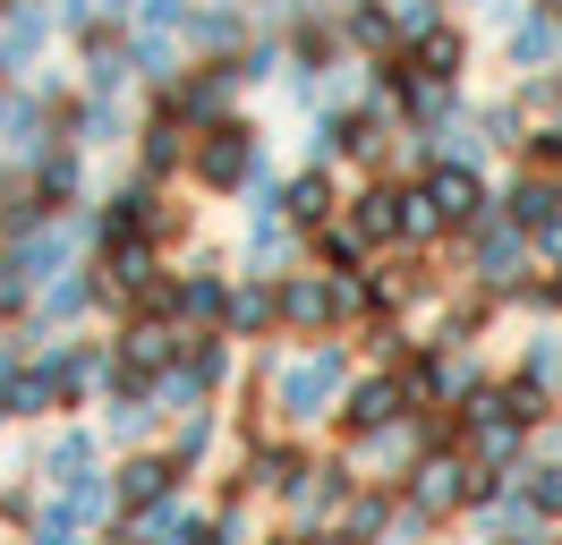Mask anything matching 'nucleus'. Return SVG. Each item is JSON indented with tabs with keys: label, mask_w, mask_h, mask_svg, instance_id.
<instances>
[{
	"label": "nucleus",
	"mask_w": 562,
	"mask_h": 545,
	"mask_svg": "<svg viewBox=\"0 0 562 545\" xmlns=\"http://www.w3.org/2000/svg\"><path fill=\"white\" fill-rule=\"evenodd\" d=\"M350 341H307L299 358H273V426L281 435H316V426H333V409H341V392H350Z\"/></svg>",
	"instance_id": "1"
},
{
	"label": "nucleus",
	"mask_w": 562,
	"mask_h": 545,
	"mask_svg": "<svg viewBox=\"0 0 562 545\" xmlns=\"http://www.w3.org/2000/svg\"><path fill=\"white\" fill-rule=\"evenodd\" d=\"M256 179H265V129H256L247 111L196 129V145H188V188H196V197H247Z\"/></svg>",
	"instance_id": "2"
},
{
	"label": "nucleus",
	"mask_w": 562,
	"mask_h": 545,
	"mask_svg": "<svg viewBox=\"0 0 562 545\" xmlns=\"http://www.w3.org/2000/svg\"><path fill=\"white\" fill-rule=\"evenodd\" d=\"M94 256V213H52V222H35V231H18L9 247H0V272L9 281H26V290H43V281H60V272H77Z\"/></svg>",
	"instance_id": "3"
},
{
	"label": "nucleus",
	"mask_w": 562,
	"mask_h": 545,
	"mask_svg": "<svg viewBox=\"0 0 562 545\" xmlns=\"http://www.w3.org/2000/svg\"><path fill=\"white\" fill-rule=\"evenodd\" d=\"M460 272H469L477 290H494V299H512L528 272H537V247H528V231H520V222L486 213L477 231H460Z\"/></svg>",
	"instance_id": "4"
},
{
	"label": "nucleus",
	"mask_w": 562,
	"mask_h": 545,
	"mask_svg": "<svg viewBox=\"0 0 562 545\" xmlns=\"http://www.w3.org/2000/svg\"><path fill=\"white\" fill-rule=\"evenodd\" d=\"M409 188H418V204L443 222V238L477 231V222L494 213V188H486V170H477V163H443V154H435V163H426Z\"/></svg>",
	"instance_id": "5"
},
{
	"label": "nucleus",
	"mask_w": 562,
	"mask_h": 545,
	"mask_svg": "<svg viewBox=\"0 0 562 545\" xmlns=\"http://www.w3.org/2000/svg\"><path fill=\"white\" fill-rule=\"evenodd\" d=\"M154 315H171L188 333H222V315H231V272L213 265V256H196L188 272L162 281V307H154Z\"/></svg>",
	"instance_id": "6"
},
{
	"label": "nucleus",
	"mask_w": 562,
	"mask_h": 545,
	"mask_svg": "<svg viewBox=\"0 0 562 545\" xmlns=\"http://www.w3.org/2000/svg\"><path fill=\"white\" fill-rule=\"evenodd\" d=\"M409 383L392 367H375V375H358L350 392H341V409H333V426H341V443H358V435H384V426H401L409 418Z\"/></svg>",
	"instance_id": "7"
},
{
	"label": "nucleus",
	"mask_w": 562,
	"mask_h": 545,
	"mask_svg": "<svg viewBox=\"0 0 562 545\" xmlns=\"http://www.w3.org/2000/svg\"><path fill=\"white\" fill-rule=\"evenodd\" d=\"M350 494H358V460H341V452H333V460H307V469H299V486L281 494V511H290L299 529H333Z\"/></svg>",
	"instance_id": "8"
},
{
	"label": "nucleus",
	"mask_w": 562,
	"mask_h": 545,
	"mask_svg": "<svg viewBox=\"0 0 562 545\" xmlns=\"http://www.w3.org/2000/svg\"><path fill=\"white\" fill-rule=\"evenodd\" d=\"M188 145H196V129H188V120L171 111V94H162V102L137 120V179H162V188H171V179H188Z\"/></svg>",
	"instance_id": "9"
},
{
	"label": "nucleus",
	"mask_w": 562,
	"mask_h": 545,
	"mask_svg": "<svg viewBox=\"0 0 562 545\" xmlns=\"http://www.w3.org/2000/svg\"><path fill=\"white\" fill-rule=\"evenodd\" d=\"M111 486H120V520H137V511H162L179 494V486H188V469H179L171 452H128V460H120V469H111Z\"/></svg>",
	"instance_id": "10"
},
{
	"label": "nucleus",
	"mask_w": 562,
	"mask_h": 545,
	"mask_svg": "<svg viewBox=\"0 0 562 545\" xmlns=\"http://www.w3.org/2000/svg\"><path fill=\"white\" fill-rule=\"evenodd\" d=\"M52 34H60V9H52V0H0V77L35 68L43 52H52Z\"/></svg>",
	"instance_id": "11"
},
{
	"label": "nucleus",
	"mask_w": 562,
	"mask_h": 545,
	"mask_svg": "<svg viewBox=\"0 0 562 545\" xmlns=\"http://www.w3.org/2000/svg\"><path fill=\"white\" fill-rule=\"evenodd\" d=\"M341 231H350L367 256L401 247V188H392V179H367V188H350V197H341Z\"/></svg>",
	"instance_id": "12"
},
{
	"label": "nucleus",
	"mask_w": 562,
	"mask_h": 545,
	"mask_svg": "<svg viewBox=\"0 0 562 545\" xmlns=\"http://www.w3.org/2000/svg\"><path fill=\"white\" fill-rule=\"evenodd\" d=\"M60 136H69V145H86V154H103V145H128V102L120 94H94V86H86V94H69V111H60Z\"/></svg>",
	"instance_id": "13"
},
{
	"label": "nucleus",
	"mask_w": 562,
	"mask_h": 545,
	"mask_svg": "<svg viewBox=\"0 0 562 545\" xmlns=\"http://www.w3.org/2000/svg\"><path fill=\"white\" fill-rule=\"evenodd\" d=\"M179 43H188L196 60H239V52H247V9H239V0H205V9H188Z\"/></svg>",
	"instance_id": "14"
},
{
	"label": "nucleus",
	"mask_w": 562,
	"mask_h": 545,
	"mask_svg": "<svg viewBox=\"0 0 562 545\" xmlns=\"http://www.w3.org/2000/svg\"><path fill=\"white\" fill-rule=\"evenodd\" d=\"M333 18H341V43H350L358 60H392V52H401L392 0H333Z\"/></svg>",
	"instance_id": "15"
},
{
	"label": "nucleus",
	"mask_w": 562,
	"mask_h": 545,
	"mask_svg": "<svg viewBox=\"0 0 562 545\" xmlns=\"http://www.w3.org/2000/svg\"><path fill=\"white\" fill-rule=\"evenodd\" d=\"M26 179L43 188V204L52 213H69V204H86V145H69V136H52L35 163H26Z\"/></svg>",
	"instance_id": "16"
},
{
	"label": "nucleus",
	"mask_w": 562,
	"mask_h": 545,
	"mask_svg": "<svg viewBox=\"0 0 562 545\" xmlns=\"http://www.w3.org/2000/svg\"><path fill=\"white\" fill-rule=\"evenodd\" d=\"M281 213H290L299 231H324V222L341 213V179H333V163H307L299 179H281Z\"/></svg>",
	"instance_id": "17"
},
{
	"label": "nucleus",
	"mask_w": 562,
	"mask_h": 545,
	"mask_svg": "<svg viewBox=\"0 0 562 545\" xmlns=\"http://www.w3.org/2000/svg\"><path fill=\"white\" fill-rule=\"evenodd\" d=\"M222 333H231V341H281V307H273V281H265V272L231 281V315H222Z\"/></svg>",
	"instance_id": "18"
},
{
	"label": "nucleus",
	"mask_w": 562,
	"mask_h": 545,
	"mask_svg": "<svg viewBox=\"0 0 562 545\" xmlns=\"http://www.w3.org/2000/svg\"><path fill=\"white\" fill-rule=\"evenodd\" d=\"M503 52H512L520 77H546V68L562 60V18H546V9H528V0H520V18H512V43H503Z\"/></svg>",
	"instance_id": "19"
},
{
	"label": "nucleus",
	"mask_w": 562,
	"mask_h": 545,
	"mask_svg": "<svg viewBox=\"0 0 562 545\" xmlns=\"http://www.w3.org/2000/svg\"><path fill=\"white\" fill-rule=\"evenodd\" d=\"M162 392H103V435L111 443H154L162 435Z\"/></svg>",
	"instance_id": "20"
},
{
	"label": "nucleus",
	"mask_w": 562,
	"mask_h": 545,
	"mask_svg": "<svg viewBox=\"0 0 562 545\" xmlns=\"http://www.w3.org/2000/svg\"><path fill=\"white\" fill-rule=\"evenodd\" d=\"M494 213H503V222H520V231H537L546 213H562V179H546V170H520V179L494 197Z\"/></svg>",
	"instance_id": "21"
},
{
	"label": "nucleus",
	"mask_w": 562,
	"mask_h": 545,
	"mask_svg": "<svg viewBox=\"0 0 562 545\" xmlns=\"http://www.w3.org/2000/svg\"><path fill=\"white\" fill-rule=\"evenodd\" d=\"M52 511H69L77 529H94V520L120 511V486H111V469H86V477H69V486H52Z\"/></svg>",
	"instance_id": "22"
},
{
	"label": "nucleus",
	"mask_w": 562,
	"mask_h": 545,
	"mask_svg": "<svg viewBox=\"0 0 562 545\" xmlns=\"http://www.w3.org/2000/svg\"><path fill=\"white\" fill-rule=\"evenodd\" d=\"M86 469H103V443H94V426H60V435L43 443V469H35V477L69 486V477H86Z\"/></svg>",
	"instance_id": "23"
},
{
	"label": "nucleus",
	"mask_w": 562,
	"mask_h": 545,
	"mask_svg": "<svg viewBox=\"0 0 562 545\" xmlns=\"http://www.w3.org/2000/svg\"><path fill=\"white\" fill-rule=\"evenodd\" d=\"M179 34H162V26H128V68H137V86H171L179 77Z\"/></svg>",
	"instance_id": "24"
},
{
	"label": "nucleus",
	"mask_w": 562,
	"mask_h": 545,
	"mask_svg": "<svg viewBox=\"0 0 562 545\" xmlns=\"http://www.w3.org/2000/svg\"><path fill=\"white\" fill-rule=\"evenodd\" d=\"M512 375H528L546 401H562V333H528V341H520V367H512Z\"/></svg>",
	"instance_id": "25"
},
{
	"label": "nucleus",
	"mask_w": 562,
	"mask_h": 545,
	"mask_svg": "<svg viewBox=\"0 0 562 545\" xmlns=\"http://www.w3.org/2000/svg\"><path fill=\"white\" fill-rule=\"evenodd\" d=\"M213 443H222V426H213V409H196V418H171V443H162V452H171L179 469H205Z\"/></svg>",
	"instance_id": "26"
},
{
	"label": "nucleus",
	"mask_w": 562,
	"mask_h": 545,
	"mask_svg": "<svg viewBox=\"0 0 562 545\" xmlns=\"http://www.w3.org/2000/svg\"><path fill=\"white\" fill-rule=\"evenodd\" d=\"M520 486H528V503L546 511V520H562V460H528Z\"/></svg>",
	"instance_id": "27"
},
{
	"label": "nucleus",
	"mask_w": 562,
	"mask_h": 545,
	"mask_svg": "<svg viewBox=\"0 0 562 545\" xmlns=\"http://www.w3.org/2000/svg\"><path fill=\"white\" fill-rule=\"evenodd\" d=\"M26 537H35V545H94V537H86V529L69 520V511H52V503L35 511V529H26Z\"/></svg>",
	"instance_id": "28"
},
{
	"label": "nucleus",
	"mask_w": 562,
	"mask_h": 545,
	"mask_svg": "<svg viewBox=\"0 0 562 545\" xmlns=\"http://www.w3.org/2000/svg\"><path fill=\"white\" fill-rule=\"evenodd\" d=\"M52 9H60V34H94V26H111L103 0H52Z\"/></svg>",
	"instance_id": "29"
},
{
	"label": "nucleus",
	"mask_w": 562,
	"mask_h": 545,
	"mask_svg": "<svg viewBox=\"0 0 562 545\" xmlns=\"http://www.w3.org/2000/svg\"><path fill=\"white\" fill-rule=\"evenodd\" d=\"M392 18H401V43L426 26H443V0H392Z\"/></svg>",
	"instance_id": "30"
},
{
	"label": "nucleus",
	"mask_w": 562,
	"mask_h": 545,
	"mask_svg": "<svg viewBox=\"0 0 562 545\" xmlns=\"http://www.w3.org/2000/svg\"><path fill=\"white\" fill-rule=\"evenodd\" d=\"M128 26H162V34H179L188 26V0H137V18Z\"/></svg>",
	"instance_id": "31"
},
{
	"label": "nucleus",
	"mask_w": 562,
	"mask_h": 545,
	"mask_svg": "<svg viewBox=\"0 0 562 545\" xmlns=\"http://www.w3.org/2000/svg\"><path fill=\"white\" fill-rule=\"evenodd\" d=\"M528 247H537V265H562V213H546V222L528 231Z\"/></svg>",
	"instance_id": "32"
},
{
	"label": "nucleus",
	"mask_w": 562,
	"mask_h": 545,
	"mask_svg": "<svg viewBox=\"0 0 562 545\" xmlns=\"http://www.w3.org/2000/svg\"><path fill=\"white\" fill-rule=\"evenodd\" d=\"M26 299H35V290H26V281H9V272H0V333H9V324H18V315H26Z\"/></svg>",
	"instance_id": "33"
},
{
	"label": "nucleus",
	"mask_w": 562,
	"mask_h": 545,
	"mask_svg": "<svg viewBox=\"0 0 562 545\" xmlns=\"http://www.w3.org/2000/svg\"><path fill=\"white\" fill-rule=\"evenodd\" d=\"M426 537H435V529H426V520H409V511H401V529H392L384 545H426Z\"/></svg>",
	"instance_id": "34"
},
{
	"label": "nucleus",
	"mask_w": 562,
	"mask_h": 545,
	"mask_svg": "<svg viewBox=\"0 0 562 545\" xmlns=\"http://www.w3.org/2000/svg\"><path fill=\"white\" fill-rule=\"evenodd\" d=\"M265 545H307V529H281V537H265Z\"/></svg>",
	"instance_id": "35"
},
{
	"label": "nucleus",
	"mask_w": 562,
	"mask_h": 545,
	"mask_svg": "<svg viewBox=\"0 0 562 545\" xmlns=\"http://www.w3.org/2000/svg\"><path fill=\"white\" fill-rule=\"evenodd\" d=\"M528 9H546V18H562V0H528Z\"/></svg>",
	"instance_id": "36"
},
{
	"label": "nucleus",
	"mask_w": 562,
	"mask_h": 545,
	"mask_svg": "<svg viewBox=\"0 0 562 545\" xmlns=\"http://www.w3.org/2000/svg\"><path fill=\"white\" fill-rule=\"evenodd\" d=\"M469 9H486V0H469Z\"/></svg>",
	"instance_id": "37"
}]
</instances>
